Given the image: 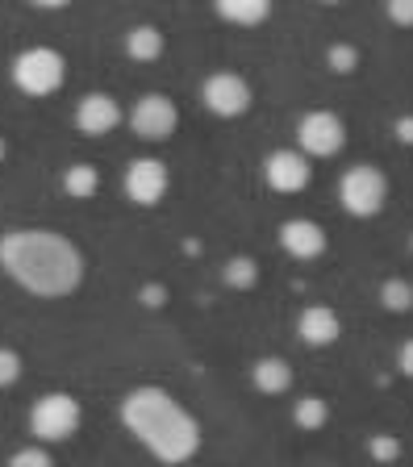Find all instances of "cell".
Listing matches in <instances>:
<instances>
[{
	"mask_svg": "<svg viewBox=\"0 0 413 467\" xmlns=\"http://www.w3.org/2000/svg\"><path fill=\"white\" fill-rule=\"evenodd\" d=\"M0 272L42 301H63L84 284V251L50 225H13L0 234Z\"/></svg>",
	"mask_w": 413,
	"mask_h": 467,
	"instance_id": "6da1fadb",
	"label": "cell"
},
{
	"mask_svg": "<svg viewBox=\"0 0 413 467\" xmlns=\"http://www.w3.org/2000/svg\"><path fill=\"white\" fill-rule=\"evenodd\" d=\"M121 426L168 467L192 463L205 442L197 413L159 384H138L121 397Z\"/></svg>",
	"mask_w": 413,
	"mask_h": 467,
	"instance_id": "7a4b0ae2",
	"label": "cell"
},
{
	"mask_svg": "<svg viewBox=\"0 0 413 467\" xmlns=\"http://www.w3.org/2000/svg\"><path fill=\"white\" fill-rule=\"evenodd\" d=\"M9 71H13V84L26 97H55L63 88V79H67V58H63V50L46 47V42H34V47L13 55Z\"/></svg>",
	"mask_w": 413,
	"mask_h": 467,
	"instance_id": "3957f363",
	"label": "cell"
},
{
	"mask_svg": "<svg viewBox=\"0 0 413 467\" xmlns=\"http://www.w3.org/2000/svg\"><path fill=\"white\" fill-rule=\"evenodd\" d=\"M79 426H84V409H79V400L63 389L42 392V397L30 405V434H34L38 447L67 442Z\"/></svg>",
	"mask_w": 413,
	"mask_h": 467,
	"instance_id": "277c9868",
	"label": "cell"
},
{
	"mask_svg": "<svg viewBox=\"0 0 413 467\" xmlns=\"http://www.w3.org/2000/svg\"><path fill=\"white\" fill-rule=\"evenodd\" d=\"M338 204H343L346 217H380L384 204H388V175L372 163H355L338 175Z\"/></svg>",
	"mask_w": 413,
	"mask_h": 467,
	"instance_id": "5b68a950",
	"label": "cell"
},
{
	"mask_svg": "<svg viewBox=\"0 0 413 467\" xmlns=\"http://www.w3.org/2000/svg\"><path fill=\"white\" fill-rule=\"evenodd\" d=\"M346 146V121L335 109H309L296 121V150L314 163V159H335Z\"/></svg>",
	"mask_w": 413,
	"mask_h": 467,
	"instance_id": "8992f818",
	"label": "cell"
},
{
	"mask_svg": "<svg viewBox=\"0 0 413 467\" xmlns=\"http://www.w3.org/2000/svg\"><path fill=\"white\" fill-rule=\"evenodd\" d=\"M201 105H205V113L222 117V121H234V117L251 113L255 88L246 84V76H238V71H213V76L201 79Z\"/></svg>",
	"mask_w": 413,
	"mask_h": 467,
	"instance_id": "52a82bcc",
	"label": "cell"
},
{
	"mask_svg": "<svg viewBox=\"0 0 413 467\" xmlns=\"http://www.w3.org/2000/svg\"><path fill=\"white\" fill-rule=\"evenodd\" d=\"M126 121H129V130H134V138H142V142H168L180 126V109H176V100L163 97V92H142V97L129 105Z\"/></svg>",
	"mask_w": 413,
	"mask_h": 467,
	"instance_id": "ba28073f",
	"label": "cell"
},
{
	"mask_svg": "<svg viewBox=\"0 0 413 467\" xmlns=\"http://www.w3.org/2000/svg\"><path fill=\"white\" fill-rule=\"evenodd\" d=\"M121 188H126V196L138 204V209H155V204L168 196V188H171V171H168V163L155 159V155L129 159Z\"/></svg>",
	"mask_w": 413,
	"mask_h": 467,
	"instance_id": "9c48e42d",
	"label": "cell"
},
{
	"mask_svg": "<svg viewBox=\"0 0 413 467\" xmlns=\"http://www.w3.org/2000/svg\"><path fill=\"white\" fill-rule=\"evenodd\" d=\"M263 180L272 192L296 196V192H305L309 180H314V163H309L296 146H284V150H272V155L263 159Z\"/></svg>",
	"mask_w": 413,
	"mask_h": 467,
	"instance_id": "30bf717a",
	"label": "cell"
},
{
	"mask_svg": "<svg viewBox=\"0 0 413 467\" xmlns=\"http://www.w3.org/2000/svg\"><path fill=\"white\" fill-rule=\"evenodd\" d=\"M280 251L288 254V259L296 263H314L325 254V246H330V238H325V230L314 222V217H288V222H280Z\"/></svg>",
	"mask_w": 413,
	"mask_h": 467,
	"instance_id": "8fae6325",
	"label": "cell"
},
{
	"mask_svg": "<svg viewBox=\"0 0 413 467\" xmlns=\"http://www.w3.org/2000/svg\"><path fill=\"white\" fill-rule=\"evenodd\" d=\"M76 130L79 134H88V138H100V134H108V130H118V121H121V105H118V97H108V92H84V97L76 100Z\"/></svg>",
	"mask_w": 413,
	"mask_h": 467,
	"instance_id": "7c38bea8",
	"label": "cell"
},
{
	"mask_svg": "<svg viewBox=\"0 0 413 467\" xmlns=\"http://www.w3.org/2000/svg\"><path fill=\"white\" fill-rule=\"evenodd\" d=\"M338 334H343V317L330 305H305V309L296 313V338L305 342V347L325 350L338 342Z\"/></svg>",
	"mask_w": 413,
	"mask_h": 467,
	"instance_id": "4fadbf2b",
	"label": "cell"
},
{
	"mask_svg": "<svg viewBox=\"0 0 413 467\" xmlns=\"http://www.w3.org/2000/svg\"><path fill=\"white\" fill-rule=\"evenodd\" d=\"M293 363L280 359V355H263V359L251 363V384H255V392H263V397H284V392H293Z\"/></svg>",
	"mask_w": 413,
	"mask_h": 467,
	"instance_id": "5bb4252c",
	"label": "cell"
},
{
	"mask_svg": "<svg viewBox=\"0 0 413 467\" xmlns=\"http://www.w3.org/2000/svg\"><path fill=\"white\" fill-rule=\"evenodd\" d=\"M163 50H168V38H163L159 26L142 21V26L126 29V55L134 58V63H155V58H163Z\"/></svg>",
	"mask_w": 413,
	"mask_h": 467,
	"instance_id": "9a60e30c",
	"label": "cell"
},
{
	"mask_svg": "<svg viewBox=\"0 0 413 467\" xmlns=\"http://www.w3.org/2000/svg\"><path fill=\"white\" fill-rule=\"evenodd\" d=\"M213 13L222 21H234V26L255 29V26H263V21L272 17V5H267V0H217Z\"/></svg>",
	"mask_w": 413,
	"mask_h": 467,
	"instance_id": "2e32d148",
	"label": "cell"
},
{
	"mask_svg": "<svg viewBox=\"0 0 413 467\" xmlns=\"http://www.w3.org/2000/svg\"><path fill=\"white\" fill-rule=\"evenodd\" d=\"M63 192L76 196V201H92L100 192V167L97 163H67L63 167Z\"/></svg>",
	"mask_w": 413,
	"mask_h": 467,
	"instance_id": "e0dca14e",
	"label": "cell"
},
{
	"mask_svg": "<svg viewBox=\"0 0 413 467\" xmlns=\"http://www.w3.org/2000/svg\"><path fill=\"white\" fill-rule=\"evenodd\" d=\"M293 421L301 430H322L325 421H330V400L317 397V392H309V397H301L293 405Z\"/></svg>",
	"mask_w": 413,
	"mask_h": 467,
	"instance_id": "ac0fdd59",
	"label": "cell"
},
{
	"mask_svg": "<svg viewBox=\"0 0 413 467\" xmlns=\"http://www.w3.org/2000/svg\"><path fill=\"white\" fill-rule=\"evenodd\" d=\"M376 296H380V305L388 313H409L413 309V284L401 280V275H388V280L380 284V292H376Z\"/></svg>",
	"mask_w": 413,
	"mask_h": 467,
	"instance_id": "d6986e66",
	"label": "cell"
},
{
	"mask_svg": "<svg viewBox=\"0 0 413 467\" xmlns=\"http://www.w3.org/2000/svg\"><path fill=\"white\" fill-rule=\"evenodd\" d=\"M9 467H55V455H50L46 447H38V442H30V447H21L9 455Z\"/></svg>",
	"mask_w": 413,
	"mask_h": 467,
	"instance_id": "ffe728a7",
	"label": "cell"
},
{
	"mask_svg": "<svg viewBox=\"0 0 413 467\" xmlns=\"http://www.w3.org/2000/svg\"><path fill=\"white\" fill-rule=\"evenodd\" d=\"M325 63H330V71H338V76H346V71L359 67V50L346 47V42H338V47H330V55H325Z\"/></svg>",
	"mask_w": 413,
	"mask_h": 467,
	"instance_id": "44dd1931",
	"label": "cell"
},
{
	"mask_svg": "<svg viewBox=\"0 0 413 467\" xmlns=\"http://www.w3.org/2000/svg\"><path fill=\"white\" fill-rule=\"evenodd\" d=\"M226 280L234 284V288H246V284H255V280H259V263H255V259H230Z\"/></svg>",
	"mask_w": 413,
	"mask_h": 467,
	"instance_id": "7402d4cb",
	"label": "cell"
},
{
	"mask_svg": "<svg viewBox=\"0 0 413 467\" xmlns=\"http://www.w3.org/2000/svg\"><path fill=\"white\" fill-rule=\"evenodd\" d=\"M21 379V355L13 347H0V389H9Z\"/></svg>",
	"mask_w": 413,
	"mask_h": 467,
	"instance_id": "603a6c76",
	"label": "cell"
},
{
	"mask_svg": "<svg viewBox=\"0 0 413 467\" xmlns=\"http://www.w3.org/2000/svg\"><path fill=\"white\" fill-rule=\"evenodd\" d=\"M384 13H388V21H393V26H401V29L413 26V0H388V5H384Z\"/></svg>",
	"mask_w": 413,
	"mask_h": 467,
	"instance_id": "cb8c5ba5",
	"label": "cell"
},
{
	"mask_svg": "<svg viewBox=\"0 0 413 467\" xmlns=\"http://www.w3.org/2000/svg\"><path fill=\"white\" fill-rule=\"evenodd\" d=\"M397 451H401V442H397L393 434L372 438V455H376V459H397Z\"/></svg>",
	"mask_w": 413,
	"mask_h": 467,
	"instance_id": "d4e9b609",
	"label": "cell"
},
{
	"mask_svg": "<svg viewBox=\"0 0 413 467\" xmlns=\"http://www.w3.org/2000/svg\"><path fill=\"white\" fill-rule=\"evenodd\" d=\"M397 371H401L405 379H413V338H405L401 350H397Z\"/></svg>",
	"mask_w": 413,
	"mask_h": 467,
	"instance_id": "484cf974",
	"label": "cell"
},
{
	"mask_svg": "<svg viewBox=\"0 0 413 467\" xmlns=\"http://www.w3.org/2000/svg\"><path fill=\"white\" fill-rule=\"evenodd\" d=\"M397 130H401V142H413V117H405Z\"/></svg>",
	"mask_w": 413,
	"mask_h": 467,
	"instance_id": "4316f807",
	"label": "cell"
},
{
	"mask_svg": "<svg viewBox=\"0 0 413 467\" xmlns=\"http://www.w3.org/2000/svg\"><path fill=\"white\" fill-rule=\"evenodd\" d=\"M5 155H9V142H5V138H0V163H5Z\"/></svg>",
	"mask_w": 413,
	"mask_h": 467,
	"instance_id": "83f0119b",
	"label": "cell"
},
{
	"mask_svg": "<svg viewBox=\"0 0 413 467\" xmlns=\"http://www.w3.org/2000/svg\"><path fill=\"white\" fill-rule=\"evenodd\" d=\"M409 251H413V238H409Z\"/></svg>",
	"mask_w": 413,
	"mask_h": 467,
	"instance_id": "f1b7e54d",
	"label": "cell"
}]
</instances>
